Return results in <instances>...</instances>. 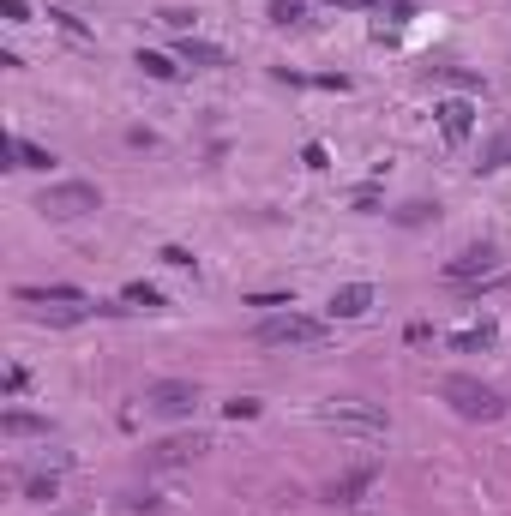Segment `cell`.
<instances>
[{
    "instance_id": "cell-17",
    "label": "cell",
    "mask_w": 511,
    "mask_h": 516,
    "mask_svg": "<svg viewBox=\"0 0 511 516\" xmlns=\"http://www.w3.org/2000/svg\"><path fill=\"white\" fill-rule=\"evenodd\" d=\"M132 67L145 72V78H162V85H169V78H181V60L175 55H157V48H139V60H132Z\"/></svg>"
},
{
    "instance_id": "cell-3",
    "label": "cell",
    "mask_w": 511,
    "mask_h": 516,
    "mask_svg": "<svg viewBox=\"0 0 511 516\" xmlns=\"http://www.w3.org/2000/svg\"><path fill=\"white\" fill-rule=\"evenodd\" d=\"M253 343H265V348H319L325 343V318L277 313V318H265V325L253 330Z\"/></svg>"
},
{
    "instance_id": "cell-4",
    "label": "cell",
    "mask_w": 511,
    "mask_h": 516,
    "mask_svg": "<svg viewBox=\"0 0 511 516\" xmlns=\"http://www.w3.org/2000/svg\"><path fill=\"white\" fill-rule=\"evenodd\" d=\"M36 211L43 216H90V211H102V192L90 181H55V187H43Z\"/></svg>"
},
{
    "instance_id": "cell-6",
    "label": "cell",
    "mask_w": 511,
    "mask_h": 516,
    "mask_svg": "<svg viewBox=\"0 0 511 516\" xmlns=\"http://www.w3.org/2000/svg\"><path fill=\"white\" fill-rule=\"evenodd\" d=\"M204 450H211L204 432H175V439H162V445L145 450V469H187V462H199Z\"/></svg>"
},
{
    "instance_id": "cell-23",
    "label": "cell",
    "mask_w": 511,
    "mask_h": 516,
    "mask_svg": "<svg viewBox=\"0 0 511 516\" xmlns=\"http://www.w3.org/2000/svg\"><path fill=\"white\" fill-rule=\"evenodd\" d=\"M265 13H271V25L289 30V25H301V18H307V0H271Z\"/></svg>"
},
{
    "instance_id": "cell-1",
    "label": "cell",
    "mask_w": 511,
    "mask_h": 516,
    "mask_svg": "<svg viewBox=\"0 0 511 516\" xmlns=\"http://www.w3.org/2000/svg\"><path fill=\"white\" fill-rule=\"evenodd\" d=\"M319 427L349 432V439H385V432H391V415H385L380 402H361V397H331V402H319Z\"/></svg>"
},
{
    "instance_id": "cell-33",
    "label": "cell",
    "mask_w": 511,
    "mask_h": 516,
    "mask_svg": "<svg viewBox=\"0 0 511 516\" xmlns=\"http://www.w3.org/2000/svg\"><path fill=\"white\" fill-rule=\"evenodd\" d=\"M25 385H30V373H25V366H13V373H6V397H18Z\"/></svg>"
},
{
    "instance_id": "cell-19",
    "label": "cell",
    "mask_w": 511,
    "mask_h": 516,
    "mask_svg": "<svg viewBox=\"0 0 511 516\" xmlns=\"http://www.w3.org/2000/svg\"><path fill=\"white\" fill-rule=\"evenodd\" d=\"M25 499H30V504H48V499H60V474H55V469H43V474H25Z\"/></svg>"
},
{
    "instance_id": "cell-11",
    "label": "cell",
    "mask_w": 511,
    "mask_h": 516,
    "mask_svg": "<svg viewBox=\"0 0 511 516\" xmlns=\"http://www.w3.org/2000/svg\"><path fill=\"white\" fill-rule=\"evenodd\" d=\"M0 150L13 157V169H36V174L55 169V150H43V144H30V139H0Z\"/></svg>"
},
{
    "instance_id": "cell-12",
    "label": "cell",
    "mask_w": 511,
    "mask_h": 516,
    "mask_svg": "<svg viewBox=\"0 0 511 516\" xmlns=\"http://www.w3.org/2000/svg\"><path fill=\"white\" fill-rule=\"evenodd\" d=\"M325 6H343V13H391L397 25L422 13V0H325Z\"/></svg>"
},
{
    "instance_id": "cell-10",
    "label": "cell",
    "mask_w": 511,
    "mask_h": 516,
    "mask_svg": "<svg viewBox=\"0 0 511 516\" xmlns=\"http://www.w3.org/2000/svg\"><path fill=\"white\" fill-rule=\"evenodd\" d=\"M373 480H380V462H361V469H349L343 480H331V487H325V499H331V504H355Z\"/></svg>"
},
{
    "instance_id": "cell-25",
    "label": "cell",
    "mask_w": 511,
    "mask_h": 516,
    "mask_svg": "<svg viewBox=\"0 0 511 516\" xmlns=\"http://www.w3.org/2000/svg\"><path fill=\"white\" fill-rule=\"evenodd\" d=\"M157 258H162V264H169V271H199V258H193L187 246H162Z\"/></svg>"
},
{
    "instance_id": "cell-22",
    "label": "cell",
    "mask_w": 511,
    "mask_h": 516,
    "mask_svg": "<svg viewBox=\"0 0 511 516\" xmlns=\"http://www.w3.org/2000/svg\"><path fill=\"white\" fill-rule=\"evenodd\" d=\"M120 301H127V306H145V313H162V294L151 283H127V288H120Z\"/></svg>"
},
{
    "instance_id": "cell-5",
    "label": "cell",
    "mask_w": 511,
    "mask_h": 516,
    "mask_svg": "<svg viewBox=\"0 0 511 516\" xmlns=\"http://www.w3.org/2000/svg\"><path fill=\"white\" fill-rule=\"evenodd\" d=\"M145 408L162 420H187L193 408H199V385H187V378H162V385L145 390Z\"/></svg>"
},
{
    "instance_id": "cell-32",
    "label": "cell",
    "mask_w": 511,
    "mask_h": 516,
    "mask_svg": "<svg viewBox=\"0 0 511 516\" xmlns=\"http://www.w3.org/2000/svg\"><path fill=\"white\" fill-rule=\"evenodd\" d=\"M48 18H55L60 30H73V36H85V18H73V13H48Z\"/></svg>"
},
{
    "instance_id": "cell-30",
    "label": "cell",
    "mask_w": 511,
    "mask_h": 516,
    "mask_svg": "<svg viewBox=\"0 0 511 516\" xmlns=\"http://www.w3.org/2000/svg\"><path fill=\"white\" fill-rule=\"evenodd\" d=\"M0 13H6V25H25L30 6H25V0H0Z\"/></svg>"
},
{
    "instance_id": "cell-26",
    "label": "cell",
    "mask_w": 511,
    "mask_h": 516,
    "mask_svg": "<svg viewBox=\"0 0 511 516\" xmlns=\"http://www.w3.org/2000/svg\"><path fill=\"white\" fill-rule=\"evenodd\" d=\"M162 25H169V30H175V36H193V13H181V6H162Z\"/></svg>"
},
{
    "instance_id": "cell-2",
    "label": "cell",
    "mask_w": 511,
    "mask_h": 516,
    "mask_svg": "<svg viewBox=\"0 0 511 516\" xmlns=\"http://www.w3.org/2000/svg\"><path fill=\"white\" fill-rule=\"evenodd\" d=\"M439 397L452 402V415H464V420H499L511 408L494 385H482V378H469V373H452L445 385H439Z\"/></svg>"
},
{
    "instance_id": "cell-28",
    "label": "cell",
    "mask_w": 511,
    "mask_h": 516,
    "mask_svg": "<svg viewBox=\"0 0 511 516\" xmlns=\"http://www.w3.org/2000/svg\"><path fill=\"white\" fill-rule=\"evenodd\" d=\"M301 169H313V174H325V169H331V157H325V144H301Z\"/></svg>"
},
{
    "instance_id": "cell-7",
    "label": "cell",
    "mask_w": 511,
    "mask_h": 516,
    "mask_svg": "<svg viewBox=\"0 0 511 516\" xmlns=\"http://www.w3.org/2000/svg\"><path fill=\"white\" fill-rule=\"evenodd\" d=\"M494 271H499V246H487V241H475L457 258H445V283H482V276H494Z\"/></svg>"
},
{
    "instance_id": "cell-21",
    "label": "cell",
    "mask_w": 511,
    "mask_h": 516,
    "mask_svg": "<svg viewBox=\"0 0 511 516\" xmlns=\"http://www.w3.org/2000/svg\"><path fill=\"white\" fill-rule=\"evenodd\" d=\"M433 216H439V204H427V199L397 204V222H403V229H422V222H433Z\"/></svg>"
},
{
    "instance_id": "cell-14",
    "label": "cell",
    "mask_w": 511,
    "mask_h": 516,
    "mask_svg": "<svg viewBox=\"0 0 511 516\" xmlns=\"http://www.w3.org/2000/svg\"><path fill=\"white\" fill-rule=\"evenodd\" d=\"M175 55L187 60V67H229V55H223L217 43H204V36H181Z\"/></svg>"
},
{
    "instance_id": "cell-16",
    "label": "cell",
    "mask_w": 511,
    "mask_h": 516,
    "mask_svg": "<svg viewBox=\"0 0 511 516\" xmlns=\"http://www.w3.org/2000/svg\"><path fill=\"white\" fill-rule=\"evenodd\" d=\"M494 343H499V330L487 325V318H482V325H469V330H457V336H452V348H457V355H482V348H494Z\"/></svg>"
},
{
    "instance_id": "cell-29",
    "label": "cell",
    "mask_w": 511,
    "mask_h": 516,
    "mask_svg": "<svg viewBox=\"0 0 511 516\" xmlns=\"http://www.w3.org/2000/svg\"><path fill=\"white\" fill-rule=\"evenodd\" d=\"M247 306H295V294H283V288H271V294H247Z\"/></svg>"
},
{
    "instance_id": "cell-15",
    "label": "cell",
    "mask_w": 511,
    "mask_h": 516,
    "mask_svg": "<svg viewBox=\"0 0 511 516\" xmlns=\"http://www.w3.org/2000/svg\"><path fill=\"white\" fill-rule=\"evenodd\" d=\"M0 432H6V439H48V420H43V415H30V408H6Z\"/></svg>"
},
{
    "instance_id": "cell-31",
    "label": "cell",
    "mask_w": 511,
    "mask_h": 516,
    "mask_svg": "<svg viewBox=\"0 0 511 516\" xmlns=\"http://www.w3.org/2000/svg\"><path fill=\"white\" fill-rule=\"evenodd\" d=\"M355 211H380V187H361V192H355Z\"/></svg>"
},
{
    "instance_id": "cell-20",
    "label": "cell",
    "mask_w": 511,
    "mask_h": 516,
    "mask_svg": "<svg viewBox=\"0 0 511 516\" xmlns=\"http://www.w3.org/2000/svg\"><path fill=\"white\" fill-rule=\"evenodd\" d=\"M433 78H445V85H457V90H469V97H482V72H464V67H433Z\"/></svg>"
},
{
    "instance_id": "cell-9",
    "label": "cell",
    "mask_w": 511,
    "mask_h": 516,
    "mask_svg": "<svg viewBox=\"0 0 511 516\" xmlns=\"http://www.w3.org/2000/svg\"><path fill=\"white\" fill-rule=\"evenodd\" d=\"M433 115H439V132H445V144H464L469 132H475V102H469V97H445Z\"/></svg>"
},
{
    "instance_id": "cell-27",
    "label": "cell",
    "mask_w": 511,
    "mask_h": 516,
    "mask_svg": "<svg viewBox=\"0 0 511 516\" xmlns=\"http://www.w3.org/2000/svg\"><path fill=\"white\" fill-rule=\"evenodd\" d=\"M223 415H229V420H259V402H253V397H235V402H223Z\"/></svg>"
},
{
    "instance_id": "cell-24",
    "label": "cell",
    "mask_w": 511,
    "mask_h": 516,
    "mask_svg": "<svg viewBox=\"0 0 511 516\" xmlns=\"http://www.w3.org/2000/svg\"><path fill=\"white\" fill-rule=\"evenodd\" d=\"M157 511H162L157 492H127V499H120V516H157Z\"/></svg>"
},
{
    "instance_id": "cell-8",
    "label": "cell",
    "mask_w": 511,
    "mask_h": 516,
    "mask_svg": "<svg viewBox=\"0 0 511 516\" xmlns=\"http://www.w3.org/2000/svg\"><path fill=\"white\" fill-rule=\"evenodd\" d=\"M13 301L18 306H97V301H90V294H85V288H73V283H48V288H13Z\"/></svg>"
},
{
    "instance_id": "cell-18",
    "label": "cell",
    "mask_w": 511,
    "mask_h": 516,
    "mask_svg": "<svg viewBox=\"0 0 511 516\" xmlns=\"http://www.w3.org/2000/svg\"><path fill=\"white\" fill-rule=\"evenodd\" d=\"M482 174H499V169H511V132H494V139L482 144V162H475Z\"/></svg>"
},
{
    "instance_id": "cell-13",
    "label": "cell",
    "mask_w": 511,
    "mask_h": 516,
    "mask_svg": "<svg viewBox=\"0 0 511 516\" xmlns=\"http://www.w3.org/2000/svg\"><path fill=\"white\" fill-rule=\"evenodd\" d=\"M367 306H373V288L349 283V288H337V294H331V306H325V313H331V318H367Z\"/></svg>"
}]
</instances>
